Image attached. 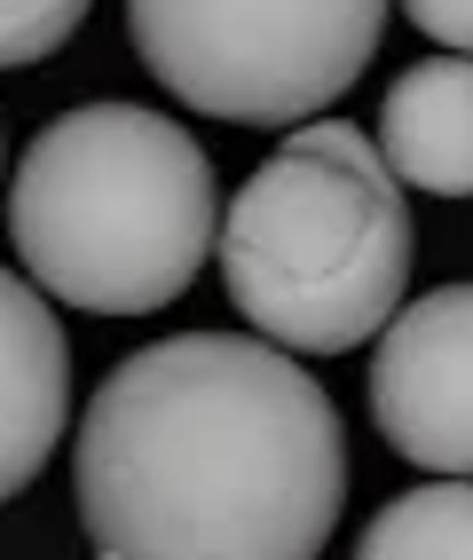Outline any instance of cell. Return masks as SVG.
<instances>
[{"label": "cell", "instance_id": "obj_5", "mask_svg": "<svg viewBox=\"0 0 473 560\" xmlns=\"http://www.w3.org/2000/svg\"><path fill=\"white\" fill-rule=\"evenodd\" d=\"M371 419L394 458L473 481V284H442L379 331Z\"/></svg>", "mask_w": 473, "mask_h": 560}, {"label": "cell", "instance_id": "obj_3", "mask_svg": "<svg viewBox=\"0 0 473 560\" xmlns=\"http://www.w3.org/2000/svg\"><path fill=\"white\" fill-rule=\"evenodd\" d=\"M222 284L261 340L347 355L403 316L411 206L387 151L347 119H308L222 213Z\"/></svg>", "mask_w": 473, "mask_h": 560}, {"label": "cell", "instance_id": "obj_6", "mask_svg": "<svg viewBox=\"0 0 473 560\" xmlns=\"http://www.w3.org/2000/svg\"><path fill=\"white\" fill-rule=\"evenodd\" d=\"M71 419V348L40 284L0 269V505L56 458Z\"/></svg>", "mask_w": 473, "mask_h": 560}, {"label": "cell", "instance_id": "obj_8", "mask_svg": "<svg viewBox=\"0 0 473 560\" xmlns=\"http://www.w3.org/2000/svg\"><path fill=\"white\" fill-rule=\"evenodd\" d=\"M355 560H473V481H426L387 498Z\"/></svg>", "mask_w": 473, "mask_h": 560}, {"label": "cell", "instance_id": "obj_4", "mask_svg": "<svg viewBox=\"0 0 473 560\" xmlns=\"http://www.w3.org/2000/svg\"><path fill=\"white\" fill-rule=\"evenodd\" d=\"M151 80L229 127H308L387 32V0H127Z\"/></svg>", "mask_w": 473, "mask_h": 560}, {"label": "cell", "instance_id": "obj_7", "mask_svg": "<svg viewBox=\"0 0 473 560\" xmlns=\"http://www.w3.org/2000/svg\"><path fill=\"white\" fill-rule=\"evenodd\" d=\"M379 151L403 190L473 198V56H426L387 88Z\"/></svg>", "mask_w": 473, "mask_h": 560}, {"label": "cell", "instance_id": "obj_9", "mask_svg": "<svg viewBox=\"0 0 473 560\" xmlns=\"http://www.w3.org/2000/svg\"><path fill=\"white\" fill-rule=\"evenodd\" d=\"M95 0H0V71L56 56L71 32L87 24Z\"/></svg>", "mask_w": 473, "mask_h": 560}, {"label": "cell", "instance_id": "obj_1", "mask_svg": "<svg viewBox=\"0 0 473 560\" xmlns=\"http://www.w3.org/2000/svg\"><path fill=\"white\" fill-rule=\"evenodd\" d=\"M71 498L95 560H316L347 498V434L293 348L181 331L95 387Z\"/></svg>", "mask_w": 473, "mask_h": 560}, {"label": "cell", "instance_id": "obj_10", "mask_svg": "<svg viewBox=\"0 0 473 560\" xmlns=\"http://www.w3.org/2000/svg\"><path fill=\"white\" fill-rule=\"evenodd\" d=\"M403 16L426 32L434 48H450V56H473V0H403Z\"/></svg>", "mask_w": 473, "mask_h": 560}, {"label": "cell", "instance_id": "obj_2", "mask_svg": "<svg viewBox=\"0 0 473 560\" xmlns=\"http://www.w3.org/2000/svg\"><path fill=\"white\" fill-rule=\"evenodd\" d=\"M9 237L48 301L151 316L222 245L213 166L166 110L80 103L32 135L9 182Z\"/></svg>", "mask_w": 473, "mask_h": 560}]
</instances>
